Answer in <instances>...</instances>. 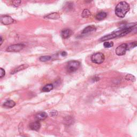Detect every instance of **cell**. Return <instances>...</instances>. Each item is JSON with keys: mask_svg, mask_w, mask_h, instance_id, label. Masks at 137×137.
<instances>
[{"mask_svg": "<svg viewBox=\"0 0 137 137\" xmlns=\"http://www.w3.org/2000/svg\"><path fill=\"white\" fill-rule=\"evenodd\" d=\"M130 5L126 2H120L117 5L115 8V14L117 17L123 18L130 10Z\"/></svg>", "mask_w": 137, "mask_h": 137, "instance_id": "obj_1", "label": "cell"}, {"mask_svg": "<svg viewBox=\"0 0 137 137\" xmlns=\"http://www.w3.org/2000/svg\"><path fill=\"white\" fill-rule=\"evenodd\" d=\"M80 66V63L77 60H70L68 63L66 69L70 73H72L77 71Z\"/></svg>", "mask_w": 137, "mask_h": 137, "instance_id": "obj_2", "label": "cell"}, {"mask_svg": "<svg viewBox=\"0 0 137 137\" xmlns=\"http://www.w3.org/2000/svg\"><path fill=\"white\" fill-rule=\"evenodd\" d=\"M105 59L104 54L102 53H97L94 54L91 57V60L94 63L100 64L102 63Z\"/></svg>", "mask_w": 137, "mask_h": 137, "instance_id": "obj_3", "label": "cell"}, {"mask_svg": "<svg viewBox=\"0 0 137 137\" xmlns=\"http://www.w3.org/2000/svg\"><path fill=\"white\" fill-rule=\"evenodd\" d=\"M24 47V44L22 43L12 44L9 46L6 50L8 52H19L23 49Z\"/></svg>", "mask_w": 137, "mask_h": 137, "instance_id": "obj_4", "label": "cell"}, {"mask_svg": "<svg viewBox=\"0 0 137 137\" xmlns=\"http://www.w3.org/2000/svg\"><path fill=\"white\" fill-rule=\"evenodd\" d=\"M128 50L127 43H123L118 47L116 49V54L118 56H123L125 55L126 52Z\"/></svg>", "mask_w": 137, "mask_h": 137, "instance_id": "obj_5", "label": "cell"}, {"mask_svg": "<svg viewBox=\"0 0 137 137\" xmlns=\"http://www.w3.org/2000/svg\"><path fill=\"white\" fill-rule=\"evenodd\" d=\"M1 21L2 24L5 25H10L15 23V20L13 18H11L10 16H4L1 17Z\"/></svg>", "mask_w": 137, "mask_h": 137, "instance_id": "obj_6", "label": "cell"}, {"mask_svg": "<svg viewBox=\"0 0 137 137\" xmlns=\"http://www.w3.org/2000/svg\"><path fill=\"white\" fill-rule=\"evenodd\" d=\"M72 34V31L69 28H66V29H64L61 32V37L63 39H68L70 38Z\"/></svg>", "mask_w": 137, "mask_h": 137, "instance_id": "obj_7", "label": "cell"}, {"mask_svg": "<svg viewBox=\"0 0 137 137\" xmlns=\"http://www.w3.org/2000/svg\"><path fill=\"white\" fill-rule=\"evenodd\" d=\"M30 127L32 130L38 131L40 129L41 124L39 121H36V122L31 123L30 125Z\"/></svg>", "mask_w": 137, "mask_h": 137, "instance_id": "obj_8", "label": "cell"}, {"mask_svg": "<svg viewBox=\"0 0 137 137\" xmlns=\"http://www.w3.org/2000/svg\"><path fill=\"white\" fill-rule=\"evenodd\" d=\"M28 66H28V65L25 64H22V65H21L20 66H19L18 67H17V68L15 69L14 70H13V71H12L11 72V75H13V74H16V73H17L18 72H20V71L21 70H25V69H27Z\"/></svg>", "mask_w": 137, "mask_h": 137, "instance_id": "obj_9", "label": "cell"}, {"mask_svg": "<svg viewBox=\"0 0 137 137\" xmlns=\"http://www.w3.org/2000/svg\"><path fill=\"white\" fill-rule=\"evenodd\" d=\"M115 38H116V36L115 35V34L113 32H112L110 34L106 35V36L102 37L100 39V41H102V42H103V41L104 42V41H106L110 40L111 39H113Z\"/></svg>", "mask_w": 137, "mask_h": 137, "instance_id": "obj_10", "label": "cell"}, {"mask_svg": "<svg viewBox=\"0 0 137 137\" xmlns=\"http://www.w3.org/2000/svg\"><path fill=\"white\" fill-rule=\"evenodd\" d=\"M96 30V27L94 25H91L85 28L82 31V34H87L89 33L92 32Z\"/></svg>", "mask_w": 137, "mask_h": 137, "instance_id": "obj_11", "label": "cell"}, {"mask_svg": "<svg viewBox=\"0 0 137 137\" xmlns=\"http://www.w3.org/2000/svg\"><path fill=\"white\" fill-rule=\"evenodd\" d=\"M16 106L15 102L12 100H8L3 104V106L6 108H12Z\"/></svg>", "mask_w": 137, "mask_h": 137, "instance_id": "obj_12", "label": "cell"}, {"mask_svg": "<svg viewBox=\"0 0 137 137\" xmlns=\"http://www.w3.org/2000/svg\"><path fill=\"white\" fill-rule=\"evenodd\" d=\"M107 13L104 11H101L98 12V13L95 16V18L98 20H102L106 18L107 17Z\"/></svg>", "mask_w": 137, "mask_h": 137, "instance_id": "obj_13", "label": "cell"}, {"mask_svg": "<svg viewBox=\"0 0 137 137\" xmlns=\"http://www.w3.org/2000/svg\"><path fill=\"white\" fill-rule=\"evenodd\" d=\"M47 114L45 112H40L37 114L36 116V118L38 120H43L45 119L47 117Z\"/></svg>", "mask_w": 137, "mask_h": 137, "instance_id": "obj_14", "label": "cell"}, {"mask_svg": "<svg viewBox=\"0 0 137 137\" xmlns=\"http://www.w3.org/2000/svg\"><path fill=\"white\" fill-rule=\"evenodd\" d=\"M44 18L48 19H52V20H57L59 18V15L57 12H53V13L48 15Z\"/></svg>", "mask_w": 137, "mask_h": 137, "instance_id": "obj_15", "label": "cell"}, {"mask_svg": "<svg viewBox=\"0 0 137 137\" xmlns=\"http://www.w3.org/2000/svg\"><path fill=\"white\" fill-rule=\"evenodd\" d=\"M54 86L52 84H48L44 86L42 88V91L43 92H49L53 90Z\"/></svg>", "mask_w": 137, "mask_h": 137, "instance_id": "obj_16", "label": "cell"}, {"mask_svg": "<svg viewBox=\"0 0 137 137\" xmlns=\"http://www.w3.org/2000/svg\"><path fill=\"white\" fill-rule=\"evenodd\" d=\"M53 56H43L40 57V60L41 62H47L49 61L50 60H52L53 59Z\"/></svg>", "mask_w": 137, "mask_h": 137, "instance_id": "obj_17", "label": "cell"}, {"mask_svg": "<svg viewBox=\"0 0 137 137\" xmlns=\"http://www.w3.org/2000/svg\"><path fill=\"white\" fill-rule=\"evenodd\" d=\"M81 16L83 18H88L91 16V12L88 9H85L82 11Z\"/></svg>", "mask_w": 137, "mask_h": 137, "instance_id": "obj_18", "label": "cell"}, {"mask_svg": "<svg viewBox=\"0 0 137 137\" xmlns=\"http://www.w3.org/2000/svg\"><path fill=\"white\" fill-rule=\"evenodd\" d=\"M65 123L68 124V125H71V124H74V119L71 118V117H66L64 119Z\"/></svg>", "mask_w": 137, "mask_h": 137, "instance_id": "obj_19", "label": "cell"}, {"mask_svg": "<svg viewBox=\"0 0 137 137\" xmlns=\"http://www.w3.org/2000/svg\"><path fill=\"white\" fill-rule=\"evenodd\" d=\"M125 79L126 80L128 81H131L132 82H135L136 81V77H135V76H133L131 74H127L125 76Z\"/></svg>", "mask_w": 137, "mask_h": 137, "instance_id": "obj_20", "label": "cell"}, {"mask_svg": "<svg viewBox=\"0 0 137 137\" xmlns=\"http://www.w3.org/2000/svg\"><path fill=\"white\" fill-rule=\"evenodd\" d=\"M127 47H128V50H130L131 48H133L137 46V42H136V41H135V42H131L129 43H127Z\"/></svg>", "mask_w": 137, "mask_h": 137, "instance_id": "obj_21", "label": "cell"}, {"mask_svg": "<svg viewBox=\"0 0 137 137\" xmlns=\"http://www.w3.org/2000/svg\"><path fill=\"white\" fill-rule=\"evenodd\" d=\"M103 46L105 48H109L112 47L114 46V43L113 42H107V41H105L103 43Z\"/></svg>", "mask_w": 137, "mask_h": 137, "instance_id": "obj_22", "label": "cell"}, {"mask_svg": "<svg viewBox=\"0 0 137 137\" xmlns=\"http://www.w3.org/2000/svg\"><path fill=\"white\" fill-rule=\"evenodd\" d=\"M57 115H58V112L56 110H52L50 112V115L52 117L56 116Z\"/></svg>", "mask_w": 137, "mask_h": 137, "instance_id": "obj_23", "label": "cell"}, {"mask_svg": "<svg viewBox=\"0 0 137 137\" xmlns=\"http://www.w3.org/2000/svg\"><path fill=\"white\" fill-rule=\"evenodd\" d=\"M0 69H1V76H0V77H1V78H2L4 76H5V70H4L3 69L1 68Z\"/></svg>", "mask_w": 137, "mask_h": 137, "instance_id": "obj_24", "label": "cell"}, {"mask_svg": "<svg viewBox=\"0 0 137 137\" xmlns=\"http://www.w3.org/2000/svg\"><path fill=\"white\" fill-rule=\"evenodd\" d=\"M60 55H61L62 56L65 57L66 56H67V53L65 52V51H63V52L60 53Z\"/></svg>", "mask_w": 137, "mask_h": 137, "instance_id": "obj_25", "label": "cell"}, {"mask_svg": "<svg viewBox=\"0 0 137 137\" xmlns=\"http://www.w3.org/2000/svg\"><path fill=\"white\" fill-rule=\"evenodd\" d=\"M131 32H133V33H137V27L133 28Z\"/></svg>", "mask_w": 137, "mask_h": 137, "instance_id": "obj_26", "label": "cell"}, {"mask_svg": "<svg viewBox=\"0 0 137 137\" xmlns=\"http://www.w3.org/2000/svg\"><path fill=\"white\" fill-rule=\"evenodd\" d=\"M0 39H1V43H0V46H1L3 43V39L2 37H0Z\"/></svg>", "mask_w": 137, "mask_h": 137, "instance_id": "obj_27", "label": "cell"}, {"mask_svg": "<svg viewBox=\"0 0 137 137\" xmlns=\"http://www.w3.org/2000/svg\"><path fill=\"white\" fill-rule=\"evenodd\" d=\"M92 1H93V0H85V1L86 2V3H90Z\"/></svg>", "mask_w": 137, "mask_h": 137, "instance_id": "obj_28", "label": "cell"}]
</instances>
